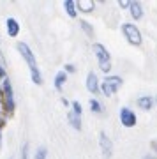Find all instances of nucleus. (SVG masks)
Wrapping results in <instances>:
<instances>
[{
    "label": "nucleus",
    "mask_w": 157,
    "mask_h": 159,
    "mask_svg": "<svg viewBox=\"0 0 157 159\" xmlns=\"http://www.w3.org/2000/svg\"><path fill=\"white\" fill-rule=\"evenodd\" d=\"M122 32L125 34V37H127V41H129L131 44H141V34H140V30L136 29V25H132V23H123Z\"/></svg>",
    "instance_id": "4"
},
{
    "label": "nucleus",
    "mask_w": 157,
    "mask_h": 159,
    "mask_svg": "<svg viewBox=\"0 0 157 159\" xmlns=\"http://www.w3.org/2000/svg\"><path fill=\"white\" fill-rule=\"evenodd\" d=\"M118 6L122 7V9H125V7H129V6H131V2H118Z\"/></svg>",
    "instance_id": "22"
},
{
    "label": "nucleus",
    "mask_w": 157,
    "mask_h": 159,
    "mask_svg": "<svg viewBox=\"0 0 157 159\" xmlns=\"http://www.w3.org/2000/svg\"><path fill=\"white\" fill-rule=\"evenodd\" d=\"M155 102H157V99H155Z\"/></svg>",
    "instance_id": "26"
},
{
    "label": "nucleus",
    "mask_w": 157,
    "mask_h": 159,
    "mask_svg": "<svg viewBox=\"0 0 157 159\" xmlns=\"http://www.w3.org/2000/svg\"><path fill=\"white\" fill-rule=\"evenodd\" d=\"M0 78H6V71H4V66H0Z\"/></svg>",
    "instance_id": "23"
},
{
    "label": "nucleus",
    "mask_w": 157,
    "mask_h": 159,
    "mask_svg": "<svg viewBox=\"0 0 157 159\" xmlns=\"http://www.w3.org/2000/svg\"><path fill=\"white\" fill-rule=\"evenodd\" d=\"M138 106H140L141 110H150L152 106H154V99H152L150 96H141L140 99H138Z\"/></svg>",
    "instance_id": "11"
},
{
    "label": "nucleus",
    "mask_w": 157,
    "mask_h": 159,
    "mask_svg": "<svg viewBox=\"0 0 157 159\" xmlns=\"http://www.w3.org/2000/svg\"><path fill=\"white\" fill-rule=\"evenodd\" d=\"M65 71H67V73H74V66L73 64H67V66H65Z\"/></svg>",
    "instance_id": "21"
},
{
    "label": "nucleus",
    "mask_w": 157,
    "mask_h": 159,
    "mask_svg": "<svg viewBox=\"0 0 157 159\" xmlns=\"http://www.w3.org/2000/svg\"><path fill=\"white\" fill-rule=\"evenodd\" d=\"M120 122H122L125 127H132L136 125V113L129 108H122L120 110Z\"/></svg>",
    "instance_id": "6"
},
{
    "label": "nucleus",
    "mask_w": 157,
    "mask_h": 159,
    "mask_svg": "<svg viewBox=\"0 0 157 159\" xmlns=\"http://www.w3.org/2000/svg\"><path fill=\"white\" fill-rule=\"evenodd\" d=\"M65 80H67V74H65V71H60V73L55 76V89H56V90H60L62 87H64Z\"/></svg>",
    "instance_id": "13"
},
{
    "label": "nucleus",
    "mask_w": 157,
    "mask_h": 159,
    "mask_svg": "<svg viewBox=\"0 0 157 159\" xmlns=\"http://www.w3.org/2000/svg\"><path fill=\"white\" fill-rule=\"evenodd\" d=\"M99 143H101V148H102V154H104V157H111L113 143H111V140L108 138L106 133H101V134H99Z\"/></svg>",
    "instance_id": "7"
},
{
    "label": "nucleus",
    "mask_w": 157,
    "mask_h": 159,
    "mask_svg": "<svg viewBox=\"0 0 157 159\" xmlns=\"http://www.w3.org/2000/svg\"><path fill=\"white\" fill-rule=\"evenodd\" d=\"M76 7L83 12H90V11H94V2H90V0H79L78 4H76Z\"/></svg>",
    "instance_id": "12"
},
{
    "label": "nucleus",
    "mask_w": 157,
    "mask_h": 159,
    "mask_svg": "<svg viewBox=\"0 0 157 159\" xmlns=\"http://www.w3.org/2000/svg\"><path fill=\"white\" fill-rule=\"evenodd\" d=\"M46 157H48V150H46L44 147H39L37 150H35L34 159H46Z\"/></svg>",
    "instance_id": "17"
},
{
    "label": "nucleus",
    "mask_w": 157,
    "mask_h": 159,
    "mask_svg": "<svg viewBox=\"0 0 157 159\" xmlns=\"http://www.w3.org/2000/svg\"><path fill=\"white\" fill-rule=\"evenodd\" d=\"M7 34L11 35V37H16L20 34V25H18V21L14 18H9L7 20Z\"/></svg>",
    "instance_id": "9"
},
{
    "label": "nucleus",
    "mask_w": 157,
    "mask_h": 159,
    "mask_svg": "<svg viewBox=\"0 0 157 159\" xmlns=\"http://www.w3.org/2000/svg\"><path fill=\"white\" fill-rule=\"evenodd\" d=\"M67 119H69V122H71V125H73L74 129H81V117H76L74 113H71V111H69Z\"/></svg>",
    "instance_id": "15"
},
{
    "label": "nucleus",
    "mask_w": 157,
    "mask_h": 159,
    "mask_svg": "<svg viewBox=\"0 0 157 159\" xmlns=\"http://www.w3.org/2000/svg\"><path fill=\"white\" fill-rule=\"evenodd\" d=\"M6 64V60H4V57H2V51H0V66H4Z\"/></svg>",
    "instance_id": "24"
},
{
    "label": "nucleus",
    "mask_w": 157,
    "mask_h": 159,
    "mask_svg": "<svg viewBox=\"0 0 157 159\" xmlns=\"http://www.w3.org/2000/svg\"><path fill=\"white\" fill-rule=\"evenodd\" d=\"M145 159H157V157H155V156H146Z\"/></svg>",
    "instance_id": "25"
},
{
    "label": "nucleus",
    "mask_w": 157,
    "mask_h": 159,
    "mask_svg": "<svg viewBox=\"0 0 157 159\" xmlns=\"http://www.w3.org/2000/svg\"><path fill=\"white\" fill-rule=\"evenodd\" d=\"M64 9L67 11V14L71 18L76 16V2H73V0H65V2H64Z\"/></svg>",
    "instance_id": "14"
},
{
    "label": "nucleus",
    "mask_w": 157,
    "mask_h": 159,
    "mask_svg": "<svg viewBox=\"0 0 157 159\" xmlns=\"http://www.w3.org/2000/svg\"><path fill=\"white\" fill-rule=\"evenodd\" d=\"M21 159H28V145L25 143L21 148Z\"/></svg>",
    "instance_id": "20"
},
{
    "label": "nucleus",
    "mask_w": 157,
    "mask_h": 159,
    "mask_svg": "<svg viewBox=\"0 0 157 159\" xmlns=\"http://www.w3.org/2000/svg\"><path fill=\"white\" fill-rule=\"evenodd\" d=\"M92 50H94V53H96L101 71L108 73V71L111 69V60H110V53H108V50L102 44H99V43H96V44L92 46Z\"/></svg>",
    "instance_id": "2"
},
{
    "label": "nucleus",
    "mask_w": 157,
    "mask_h": 159,
    "mask_svg": "<svg viewBox=\"0 0 157 159\" xmlns=\"http://www.w3.org/2000/svg\"><path fill=\"white\" fill-rule=\"evenodd\" d=\"M18 51L21 53V57L25 58V62L28 64L32 81L37 83V85H41V83H43V76H41V73H39V67H37V62H35V57H34V53H32V50L28 48V44L20 43V44H18Z\"/></svg>",
    "instance_id": "1"
},
{
    "label": "nucleus",
    "mask_w": 157,
    "mask_h": 159,
    "mask_svg": "<svg viewBox=\"0 0 157 159\" xmlns=\"http://www.w3.org/2000/svg\"><path fill=\"white\" fill-rule=\"evenodd\" d=\"M2 90H4V97H6V106L11 111V110H14V96H12V85L9 81V78H4Z\"/></svg>",
    "instance_id": "5"
},
{
    "label": "nucleus",
    "mask_w": 157,
    "mask_h": 159,
    "mask_svg": "<svg viewBox=\"0 0 157 159\" xmlns=\"http://www.w3.org/2000/svg\"><path fill=\"white\" fill-rule=\"evenodd\" d=\"M131 16L134 18V20H140L141 16H143V9H141V4L140 2H131Z\"/></svg>",
    "instance_id": "10"
},
{
    "label": "nucleus",
    "mask_w": 157,
    "mask_h": 159,
    "mask_svg": "<svg viewBox=\"0 0 157 159\" xmlns=\"http://www.w3.org/2000/svg\"><path fill=\"white\" fill-rule=\"evenodd\" d=\"M120 87H122V78H120V76H108V78L102 81L101 90L106 97H110V96H113Z\"/></svg>",
    "instance_id": "3"
},
{
    "label": "nucleus",
    "mask_w": 157,
    "mask_h": 159,
    "mask_svg": "<svg viewBox=\"0 0 157 159\" xmlns=\"http://www.w3.org/2000/svg\"><path fill=\"white\" fill-rule=\"evenodd\" d=\"M90 108H92V111H96V113H102V104L97 99H90Z\"/></svg>",
    "instance_id": "16"
},
{
    "label": "nucleus",
    "mask_w": 157,
    "mask_h": 159,
    "mask_svg": "<svg viewBox=\"0 0 157 159\" xmlns=\"http://www.w3.org/2000/svg\"><path fill=\"white\" fill-rule=\"evenodd\" d=\"M71 113H74L76 117H81V104H79L78 101L73 102V111H71Z\"/></svg>",
    "instance_id": "19"
},
{
    "label": "nucleus",
    "mask_w": 157,
    "mask_h": 159,
    "mask_svg": "<svg viewBox=\"0 0 157 159\" xmlns=\"http://www.w3.org/2000/svg\"><path fill=\"white\" fill-rule=\"evenodd\" d=\"M79 25H81V29H83L88 35H94V30H92V27H90V23H87V21H83V20H81V21H79Z\"/></svg>",
    "instance_id": "18"
},
{
    "label": "nucleus",
    "mask_w": 157,
    "mask_h": 159,
    "mask_svg": "<svg viewBox=\"0 0 157 159\" xmlns=\"http://www.w3.org/2000/svg\"><path fill=\"white\" fill-rule=\"evenodd\" d=\"M87 89L92 94H97V90H99V81H97L96 73H88V76H87Z\"/></svg>",
    "instance_id": "8"
}]
</instances>
